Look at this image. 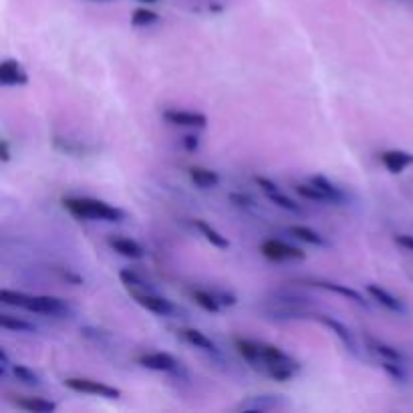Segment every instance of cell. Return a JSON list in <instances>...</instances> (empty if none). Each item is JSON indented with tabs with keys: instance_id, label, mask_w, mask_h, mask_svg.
Here are the masks:
<instances>
[{
	"instance_id": "cell-25",
	"label": "cell",
	"mask_w": 413,
	"mask_h": 413,
	"mask_svg": "<svg viewBox=\"0 0 413 413\" xmlns=\"http://www.w3.org/2000/svg\"><path fill=\"white\" fill-rule=\"evenodd\" d=\"M119 281L125 284V288L130 290V293H139V290H150L148 288V284L143 282V279L137 274V272H133L130 268H125V270H121L119 272Z\"/></svg>"
},
{
	"instance_id": "cell-40",
	"label": "cell",
	"mask_w": 413,
	"mask_h": 413,
	"mask_svg": "<svg viewBox=\"0 0 413 413\" xmlns=\"http://www.w3.org/2000/svg\"><path fill=\"white\" fill-rule=\"evenodd\" d=\"M216 299H218L220 304H226V306L236 304V297H234V295H228V293H218V295H216Z\"/></svg>"
},
{
	"instance_id": "cell-33",
	"label": "cell",
	"mask_w": 413,
	"mask_h": 413,
	"mask_svg": "<svg viewBox=\"0 0 413 413\" xmlns=\"http://www.w3.org/2000/svg\"><path fill=\"white\" fill-rule=\"evenodd\" d=\"M297 371H299L297 367H288V365H272V367H266V373H268V377H272L274 381H288V379L295 377Z\"/></svg>"
},
{
	"instance_id": "cell-10",
	"label": "cell",
	"mask_w": 413,
	"mask_h": 413,
	"mask_svg": "<svg viewBox=\"0 0 413 413\" xmlns=\"http://www.w3.org/2000/svg\"><path fill=\"white\" fill-rule=\"evenodd\" d=\"M306 284H309V286H319V288H325V290H331V293H335V295H343V297L351 299L353 302L361 304V306H367L365 297H363L361 293H357L355 288H351V286H343V284H335V282L329 281H309Z\"/></svg>"
},
{
	"instance_id": "cell-3",
	"label": "cell",
	"mask_w": 413,
	"mask_h": 413,
	"mask_svg": "<svg viewBox=\"0 0 413 413\" xmlns=\"http://www.w3.org/2000/svg\"><path fill=\"white\" fill-rule=\"evenodd\" d=\"M260 252H263L264 258L274 260V263H284V260H304V256H306L301 248L286 244V242L276 240V238L264 240L263 246H260Z\"/></svg>"
},
{
	"instance_id": "cell-28",
	"label": "cell",
	"mask_w": 413,
	"mask_h": 413,
	"mask_svg": "<svg viewBox=\"0 0 413 413\" xmlns=\"http://www.w3.org/2000/svg\"><path fill=\"white\" fill-rule=\"evenodd\" d=\"M159 20V15L155 10H150V8H135L132 15V24L141 29V26H150L153 22Z\"/></svg>"
},
{
	"instance_id": "cell-36",
	"label": "cell",
	"mask_w": 413,
	"mask_h": 413,
	"mask_svg": "<svg viewBox=\"0 0 413 413\" xmlns=\"http://www.w3.org/2000/svg\"><path fill=\"white\" fill-rule=\"evenodd\" d=\"M254 182L258 184V188H263L264 194H272V192H279V186L274 182H270L268 178H263V176H256Z\"/></svg>"
},
{
	"instance_id": "cell-42",
	"label": "cell",
	"mask_w": 413,
	"mask_h": 413,
	"mask_svg": "<svg viewBox=\"0 0 413 413\" xmlns=\"http://www.w3.org/2000/svg\"><path fill=\"white\" fill-rule=\"evenodd\" d=\"M139 2H146V4H150V2H155V0H139Z\"/></svg>"
},
{
	"instance_id": "cell-17",
	"label": "cell",
	"mask_w": 413,
	"mask_h": 413,
	"mask_svg": "<svg viewBox=\"0 0 413 413\" xmlns=\"http://www.w3.org/2000/svg\"><path fill=\"white\" fill-rule=\"evenodd\" d=\"M109 246L121 256H127V258H133V260L143 258V248L137 244L135 240H130V238H111Z\"/></svg>"
},
{
	"instance_id": "cell-2",
	"label": "cell",
	"mask_w": 413,
	"mask_h": 413,
	"mask_svg": "<svg viewBox=\"0 0 413 413\" xmlns=\"http://www.w3.org/2000/svg\"><path fill=\"white\" fill-rule=\"evenodd\" d=\"M63 383H65L67 389L77 391V393L97 395V397H105V399H119L121 397V389L107 385V383H101V381H95V379H87V377H67Z\"/></svg>"
},
{
	"instance_id": "cell-19",
	"label": "cell",
	"mask_w": 413,
	"mask_h": 413,
	"mask_svg": "<svg viewBox=\"0 0 413 413\" xmlns=\"http://www.w3.org/2000/svg\"><path fill=\"white\" fill-rule=\"evenodd\" d=\"M311 184H315L320 192H325L327 198L331 200V204H343V202H345V194H343L329 178H325V176H315V178L311 180Z\"/></svg>"
},
{
	"instance_id": "cell-27",
	"label": "cell",
	"mask_w": 413,
	"mask_h": 413,
	"mask_svg": "<svg viewBox=\"0 0 413 413\" xmlns=\"http://www.w3.org/2000/svg\"><path fill=\"white\" fill-rule=\"evenodd\" d=\"M367 345L373 349V353H377L379 357L387 359V361H403V355L395 349V347H391V345H385V343H381V341H369L367 338Z\"/></svg>"
},
{
	"instance_id": "cell-15",
	"label": "cell",
	"mask_w": 413,
	"mask_h": 413,
	"mask_svg": "<svg viewBox=\"0 0 413 413\" xmlns=\"http://www.w3.org/2000/svg\"><path fill=\"white\" fill-rule=\"evenodd\" d=\"M189 180L198 186V188H216L220 184V176L212 169L202 168V166H194L188 169Z\"/></svg>"
},
{
	"instance_id": "cell-20",
	"label": "cell",
	"mask_w": 413,
	"mask_h": 413,
	"mask_svg": "<svg viewBox=\"0 0 413 413\" xmlns=\"http://www.w3.org/2000/svg\"><path fill=\"white\" fill-rule=\"evenodd\" d=\"M53 148L56 151H61V153H65V155H77V157L89 153V148L85 143L75 141V139H67V137H55L53 139Z\"/></svg>"
},
{
	"instance_id": "cell-8",
	"label": "cell",
	"mask_w": 413,
	"mask_h": 413,
	"mask_svg": "<svg viewBox=\"0 0 413 413\" xmlns=\"http://www.w3.org/2000/svg\"><path fill=\"white\" fill-rule=\"evenodd\" d=\"M0 83L2 85H10V87H19L29 83V75L22 69V65L17 63L15 59H6L0 65Z\"/></svg>"
},
{
	"instance_id": "cell-9",
	"label": "cell",
	"mask_w": 413,
	"mask_h": 413,
	"mask_svg": "<svg viewBox=\"0 0 413 413\" xmlns=\"http://www.w3.org/2000/svg\"><path fill=\"white\" fill-rule=\"evenodd\" d=\"M381 162L391 173H401L403 169L413 166V153L403 150H387L381 153Z\"/></svg>"
},
{
	"instance_id": "cell-4",
	"label": "cell",
	"mask_w": 413,
	"mask_h": 413,
	"mask_svg": "<svg viewBox=\"0 0 413 413\" xmlns=\"http://www.w3.org/2000/svg\"><path fill=\"white\" fill-rule=\"evenodd\" d=\"M24 311L45 315V317H67V315H71L69 304L56 299V297H31V301H29Z\"/></svg>"
},
{
	"instance_id": "cell-16",
	"label": "cell",
	"mask_w": 413,
	"mask_h": 413,
	"mask_svg": "<svg viewBox=\"0 0 413 413\" xmlns=\"http://www.w3.org/2000/svg\"><path fill=\"white\" fill-rule=\"evenodd\" d=\"M317 319H319L322 325H327V327L351 349V351H355V337H353V333H351V329H349L347 325H343L341 320L333 319V317H327V315H319Z\"/></svg>"
},
{
	"instance_id": "cell-30",
	"label": "cell",
	"mask_w": 413,
	"mask_h": 413,
	"mask_svg": "<svg viewBox=\"0 0 413 413\" xmlns=\"http://www.w3.org/2000/svg\"><path fill=\"white\" fill-rule=\"evenodd\" d=\"M0 301L4 304H10V306H20V309H26V304L31 301L29 295L24 293H17V290H2L0 293Z\"/></svg>"
},
{
	"instance_id": "cell-24",
	"label": "cell",
	"mask_w": 413,
	"mask_h": 413,
	"mask_svg": "<svg viewBox=\"0 0 413 413\" xmlns=\"http://www.w3.org/2000/svg\"><path fill=\"white\" fill-rule=\"evenodd\" d=\"M192 299L196 301L198 306H202L204 311L208 313H212V315H216V313H220V302L216 299V295H212V293H206V290H194L192 293Z\"/></svg>"
},
{
	"instance_id": "cell-29",
	"label": "cell",
	"mask_w": 413,
	"mask_h": 413,
	"mask_svg": "<svg viewBox=\"0 0 413 413\" xmlns=\"http://www.w3.org/2000/svg\"><path fill=\"white\" fill-rule=\"evenodd\" d=\"M295 189H297L299 196L306 198V200H313V202H329V204H331V200L327 198V194L320 192L315 184H299V186H295Z\"/></svg>"
},
{
	"instance_id": "cell-18",
	"label": "cell",
	"mask_w": 413,
	"mask_h": 413,
	"mask_svg": "<svg viewBox=\"0 0 413 413\" xmlns=\"http://www.w3.org/2000/svg\"><path fill=\"white\" fill-rule=\"evenodd\" d=\"M17 407L33 413H51L56 410V405L53 401L42 399V397H22V399L17 401Z\"/></svg>"
},
{
	"instance_id": "cell-1",
	"label": "cell",
	"mask_w": 413,
	"mask_h": 413,
	"mask_svg": "<svg viewBox=\"0 0 413 413\" xmlns=\"http://www.w3.org/2000/svg\"><path fill=\"white\" fill-rule=\"evenodd\" d=\"M63 206L69 210L77 220H105V222H121L125 212L121 208L111 206L103 200L95 198H65Z\"/></svg>"
},
{
	"instance_id": "cell-23",
	"label": "cell",
	"mask_w": 413,
	"mask_h": 413,
	"mask_svg": "<svg viewBox=\"0 0 413 413\" xmlns=\"http://www.w3.org/2000/svg\"><path fill=\"white\" fill-rule=\"evenodd\" d=\"M0 327L8 331H17V333H37V327L33 322L17 319L13 315H0Z\"/></svg>"
},
{
	"instance_id": "cell-31",
	"label": "cell",
	"mask_w": 413,
	"mask_h": 413,
	"mask_svg": "<svg viewBox=\"0 0 413 413\" xmlns=\"http://www.w3.org/2000/svg\"><path fill=\"white\" fill-rule=\"evenodd\" d=\"M13 375L24 385H38L40 383V377L33 369H29L26 365H13Z\"/></svg>"
},
{
	"instance_id": "cell-12",
	"label": "cell",
	"mask_w": 413,
	"mask_h": 413,
	"mask_svg": "<svg viewBox=\"0 0 413 413\" xmlns=\"http://www.w3.org/2000/svg\"><path fill=\"white\" fill-rule=\"evenodd\" d=\"M263 361L264 367H272V365H288V367H297L299 369V363L295 359H290L281 347L276 345H263Z\"/></svg>"
},
{
	"instance_id": "cell-6",
	"label": "cell",
	"mask_w": 413,
	"mask_h": 413,
	"mask_svg": "<svg viewBox=\"0 0 413 413\" xmlns=\"http://www.w3.org/2000/svg\"><path fill=\"white\" fill-rule=\"evenodd\" d=\"M164 119L171 125H180V127H206L208 117L204 113L196 111H178V109H166Z\"/></svg>"
},
{
	"instance_id": "cell-14",
	"label": "cell",
	"mask_w": 413,
	"mask_h": 413,
	"mask_svg": "<svg viewBox=\"0 0 413 413\" xmlns=\"http://www.w3.org/2000/svg\"><path fill=\"white\" fill-rule=\"evenodd\" d=\"M180 337L184 338L186 343H189V345L198 347V349H204V351H210V353H218V345L208 335H204L202 331H198V329H182Z\"/></svg>"
},
{
	"instance_id": "cell-37",
	"label": "cell",
	"mask_w": 413,
	"mask_h": 413,
	"mask_svg": "<svg viewBox=\"0 0 413 413\" xmlns=\"http://www.w3.org/2000/svg\"><path fill=\"white\" fill-rule=\"evenodd\" d=\"M198 146H200L198 135H186V137H184V148L188 151H196L198 150Z\"/></svg>"
},
{
	"instance_id": "cell-34",
	"label": "cell",
	"mask_w": 413,
	"mask_h": 413,
	"mask_svg": "<svg viewBox=\"0 0 413 413\" xmlns=\"http://www.w3.org/2000/svg\"><path fill=\"white\" fill-rule=\"evenodd\" d=\"M381 367H383V371L387 375L393 377L395 381H405L407 379L405 371H403V365H399V361H387V359H383Z\"/></svg>"
},
{
	"instance_id": "cell-39",
	"label": "cell",
	"mask_w": 413,
	"mask_h": 413,
	"mask_svg": "<svg viewBox=\"0 0 413 413\" xmlns=\"http://www.w3.org/2000/svg\"><path fill=\"white\" fill-rule=\"evenodd\" d=\"M0 159H2V164L10 162V146H8V141H6V139H2V141H0Z\"/></svg>"
},
{
	"instance_id": "cell-5",
	"label": "cell",
	"mask_w": 413,
	"mask_h": 413,
	"mask_svg": "<svg viewBox=\"0 0 413 413\" xmlns=\"http://www.w3.org/2000/svg\"><path fill=\"white\" fill-rule=\"evenodd\" d=\"M130 295L137 301V304H141L143 309H148V311L159 315V317H169V315L176 313V306L168 299L157 297V295H153L150 290H139V293H130Z\"/></svg>"
},
{
	"instance_id": "cell-21",
	"label": "cell",
	"mask_w": 413,
	"mask_h": 413,
	"mask_svg": "<svg viewBox=\"0 0 413 413\" xmlns=\"http://www.w3.org/2000/svg\"><path fill=\"white\" fill-rule=\"evenodd\" d=\"M276 407V395H260V397H250V401L240 403L238 410L242 412H268Z\"/></svg>"
},
{
	"instance_id": "cell-11",
	"label": "cell",
	"mask_w": 413,
	"mask_h": 413,
	"mask_svg": "<svg viewBox=\"0 0 413 413\" xmlns=\"http://www.w3.org/2000/svg\"><path fill=\"white\" fill-rule=\"evenodd\" d=\"M367 293L373 297V301H377L381 306H385V309H389V311H393V313H403V311H405L403 302L399 301L397 297H393L391 293H387L385 288L377 286V284H369V286H367Z\"/></svg>"
},
{
	"instance_id": "cell-7",
	"label": "cell",
	"mask_w": 413,
	"mask_h": 413,
	"mask_svg": "<svg viewBox=\"0 0 413 413\" xmlns=\"http://www.w3.org/2000/svg\"><path fill=\"white\" fill-rule=\"evenodd\" d=\"M137 363L146 369L151 371H176L178 369V359L169 353H146V355H139Z\"/></svg>"
},
{
	"instance_id": "cell-35",
	"label": "cell",
	"mask_w": 413,
	"mask_h": 413,
	"mask_svg": "<svg viewBox=\"0 0 413 413\" xmlns=\"http://www.w3.org/2000/svg\"><path fill=\"white\" fill-rule=\"evenodd\" d=\"M230 202L234 204V206L238 208H254V200L250 198V196H246V194H230Z\"/></svg>"
},
{
	"instance_id": "cell-38",
	"label": "cell",
	"mask_w": 413,
	"mask_h": 413,
	"mask_svg": "<svg viewBox=\"0 0 413 413\" xmlns=\"http://www.w3.org/2000/svg\"><path fill=\"white\" fill-rule=\"evenodd\" d=\"M395 242L399 246H403V248H407V250H413V236L399 234V236H395Z\"/></svg>"
},
{
	"instance_id": "cell-32",
	"label": "cell",
	"mask_w": 413,
	"mask_h": 413,
	"mask_svg": "<svg viewBox=\"0 0 413 413\" xmlns=\"http://www.w3.org/2000/svg\"><path fill=\"white\" fill-rule=\"evenodd\" d=\"M266 198L272 202V204H276L282 210H288V212H301V206L295 202V200H290L288 196H284L281 189L279 192H272V194H266Z\"/></svg>"
},
{
	"instance_id": "cell-13",
	"label": "cell",
	"mask_w": 413,
	"mask_h": 413,
	"mask_svg": "<svg viewBox=\"0 0 413 413\" xmlns=\"http://www.w3.org/2000/svg\"><path fill=\"white\" fill-rule=\"evenodd\" d=\"M234 345H236V351L242 355V359H246L250 365H258V363H264L263 361V345H258V343H254V341H250V338H236L234 341Z\"/></svg>"
},
{
	"instance_id": "cell-26",
	"label": "cell",
	"mask_w": 413,
	"mask_h": 413,
	"mask_svg": "<svg viewBox=\"0 0 413 413\" xmlns=\"http://www.w3.org/2000/svg\"><path fill=\"white\" fill-rule=\"evenodd\" d=\"M290 234H293L295 238L302 240V242H309V244L320 246L325 242L319 232H315L313 228H306V226H290Z\"/></svg>"
},
{
	"instance_id": "cell-41",
	"label": "cell",
	"mask_w": 413,
	"mask_h": 413,
	"mask_svg": "<svg viewBox=\"0 0 413 413\" xmlns=\"http://www.w3.org/2000/svg\"><path fill=\"white\" fill-rule=\"evenodd\" d=\"M8 367H10L8 355H6V351H4V349H0V375H4Z\"/></svg>"
},
{
	"instance_id": "cell-22",
	"label": "cell",
	"mask_w": 413,
	"mask_h": 413,
	"mask_svg": "<svg viewBox=\"0 0 413 413\" xmlns=\"http://www.w3.org/2000/svg\"><path fill=\"white\" fill-rule=\"evenodd\" d=\"M194 224H196V228L200 230V234H202L212 246L222 248V250L230 246V242L226 240V236H222L216 228H212V226L208 224V222H204V220H194Z\"/></svg>"
}]
</instances>
